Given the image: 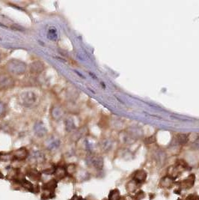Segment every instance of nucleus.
<instances>
[{
    "mask_svg": "<svg viewBox=\"0 0 199 200\" xmlns=\"http://www.w3.org/2000/svg\"><path fill=\"white\" fill-rule=\"evenodd\" d=\"M6 71L11 75H22L26 71V64L25 62L18 59H11L7 62Z\"/></svg>",
    "mask_w": 199,
    "mask_h": 200,
    "instance_id": "f257e3e1",
    "label": "nucleus"
},
{
    "mask_svg": "<svg viewBox=\"0 0 199 200\" xmlns=\"http://www.w3.org/2000/svg\"><path fill=\"white\" fill-rule=\"evenodd\" d=\"M15 80L7 71H0V91H7L14 88Z\"/></svg>",
    "mask_w": 199,
    "mask_h": 200,
    "instance_id": "f03ea898",
    "label": "nucleus"
},
{
    "mask_svg": "<svg viewBox=\"0 0 199 200\" xmlns=\"http://www.w3.org/2000/svg\"><path fill=\"white\" fill-rule=\"evenodd\" d=\"M37 96L33 92H24L19 96V101L20 104L24 107H30L35 103Z\"/></svg>",
    "mask_w": 199,
    "mask_h": 200,
    "instance_id": "7ed1b4c3",
    "label": "nucleus"
},
{
    "mask_svg": "<svg viewBox=\"0 0 199 200\" xmlns=\"http://www.w3.org/2000/svg\"><path fill=\"white\" fill-rule=\"evenodd\" d=\"M12 158L14 160L21 161L26 160V159H27L29 157V152L25 147H22L20 149H18L15 150L14 151H13L12 153Z\"/></svg>",
    "mask_w": 199,
    "mask_h": 200,
    "instance_id": "20e7f679",
    "label": "nucleus"
},
{
    "mask_svg": "<svg viewBox=\"0 0 199 200\" xmlns=\"http://www.w3.org/2000/svg\"><path fill=\"white\" fill-rule=\"evenodd\" d=\"M17 184L21 185L23 188L26 189L28 191L32 193H37L40 191V186L33 184L31 181L26 180V179H24L22 181H19Z\"/></svg>",
    "mask_w": 199,
    "mask_h": 200,
    "instance_id": "39448f33",
    "label": "nucleus"
},
{
    "mask_svg": "<svg viewBox=\"0 0 199 200\" xmlns=\"http://www.w3.org/2000/svg\"><path fill=\"white\" fill-rule=\"evenodd\" d=\"M61 141L59 138L55 137V136H51L49 139L46 140L45 146L46 149L49 151H54L56 150L60 147Z\"/></svg>",
    "mask_w": 199,
    "mask_h": 200,
    "instance_id": "423d86ee",
    "label": "nucleus"
},
{
    "mask_svg": "<svg viewBox=\"0 0 199 200\" xmlns=\"http://www.w3.org/2000/svg\"><path fill=\"white\" fill-rule=\"evenodd\" d=\"M50 114H51L52 118L55 121H59L61 118L64 117V110L60 106H53V108L51 109L50 111Z\"/></svg>",
    "mask_w": 199,
    "mask_h": 200,
    "instance_id": "0eeeda50",
    "label": "nucleus"
},
{
    "mask_svg": "<svg viewBox=\"0 0 199 200\" xmlns=\"http://www.w3.org/2000/svg\"><path fill=\"white\" fill-rule=\"evenodd\" d=\"M44 68H45V67H44V63L40 62V61H36V62H32L30 64L29 70H30L31 74L35 75H38L44 71Z\"/></svg>",
    "mask_w": 199,
    "mask_h": 200,
    "instance_id": "6e6552de",
    "label": "nucleus"
},
{
    "mask_svg": "<svg viewBox=\"0 0 199 200\" xmlns=\"http://www.w3.org/2000/svg\"><path fill=\"white\" fill-rule=\"evenodd\" d=\"M30 160L34 164H42L45 161V155L40 151H34L31 155H29Z\"/></svg>",
    "mask_w": 199,
    "mask_h": 200,
    "instance_id": "1a4fd4ad",
    "label": "nucleus"
},
{
    "mask_svg": "<svg viewBox=\"0 0 199 200\" xmlns=\"http://www.w3.org/2000/svg\"><path fill=\"white\" fill-rule=\"evenodd\" d=\"M58 187V180L55 179H50V181H46V182L43 183L41 189L43 190H46V191L50 192H55V190Z\"/></svg>",
    "mask_w": 199,
    "mask_h": 200,
    "instance_id": "9d476101",
    "label": "nucleus"
},
{
    "mask_svg": "<svg viewBox=\"0 0 199 200\" xmlns=\"http://www.w3.org/2000/svg\"><path fill=\"white\" fill-rule=\"evenodd\" d=\"M34 131L35 134L39 137H43V136H46V133H47V129L46 128L45 125L41 121H38L35 123Z\"/></svg>",
    "mask_w": 199,
    "mask_h": 200,
    "instance_id": "9b49d317",
    "label": "nucleus"
},
{
    "mask_svg": "<svg viewBox=\"0 0 199 200\" xmlns=\"http://www.w3.org/2000/svg\"><path fill=\"white\" fill-rule=\"evenodd\" d=\"M53 175H55V179H56V180H61V179H64V178L68 175L65 166H55Z\"/></svg>",
    "mask_w": 199,
    "mask_h": 200,
    "instance_id": "f8f14e48",
    "label": "nucleus"
},
{
    "mask_svg": "<svg viewBox=\"0 0 199 200\" xmlns=\"http://www.w3.org/2000/svg\"><path fill=\"white\" fill-rule=\"evenodd\" d=\"M147 178V173L144 170H137L135 171L134 174H133V179L135 182H136L137 184H140V183H143L146 180Z\"/></svg>",
    "mask_w": 199,
    "mask_h": 200,
    "instance_id": "ddd939ff",
    "label": "nucleus"
},
{
    "mask_svg": "<svg viewBox=\"0 0 199 200\" xmlns=\"http://www.w3.org/2000/svg\"><path fill=\"white\" fill-rule=\"evenodd\" d=\"M42 173L36 169H29L26 172V175L32 181H40L41 179Z\"/></svg>",
    "mask_w": 199,
    "mask_h": 200,
    "instance_id": "4468645a",
    "label": "nucleus"
},
{
    "mask_svg": "<svg viewBox=\"0 0 199 200\" xmlns=\"http://www.w3.org/2000/svg\"><path fill=\"white\" fill-rule=\"evenodd\" d=\"M65 129L68 132H71L75 128V124L73 122V119L71 117H68L66 118L64 121Z\"/></svg>",
    "mask_w": 199,
    "mask_h": 200,
    "instance_id": "2eb2a0df",
    "label": "nucleus"
},
{
    "mask_svg": "<svg viewBox=\"0 0 199 200\" xmlns=\"http://www.w3.org/2000/svg\"><path fill=\"white\" fill-rule=\"evenodd\" d=\"M161 186L165 188H170L173 184V179L171 176H165L161 180Z\"/></svg>",
    "mask_w": 199,
    "mask_h": 200,
    "instance_id": "dca6fc26",
    "label": "nucleus"
},
{
    "mask_svg": "<svg viewBox=\"0 0 199 200\" xmlns=\"http://www.w3.org/2000/svg\"><path fill=\"white\" fill-rule=\"evenodd\" d=\"M65 168H66V172L68 175H70V176L73 175L77 171V165L74 164H68L67 166H65Z\"/></svg>",
    "mask_w": 199,
    "mask_h": 200,
    "instance_id": "f3484780",
    "label": "nucleus"
},
{
    "mask_svg": "<svg viewBox=\"0 0 199 200\" xmlns=\"http://www.w3.org/2000/svg\"><path fill=\"white\" fill-rule=\"evenodd\" d=\"M194 181H195V176L194 175H191L189 178H187L186 180L183 181V184L184 188L186 189L190 188L193 184H194Z\"/></svg>",
    "mask_w": 199,
    "mask_h": 200,
    "instance_id": "a211bd4d",
    "label": "nucleus"
},
{
    "mask_svg": "<svg viewBox=\"0 0 199 200\" xmlns=\"http://www.w3.org/2000/svg\"><path fill=\"white\" fill-rule=\"evenodd\" d=\"M120 199V193H119L118 189L111 190L109 194V198L108 200H119Z\"/></svg>",
    "mask_w": 199,
    "mask_h": 200,
    "instance_id": "6ab92c4d",
    "label": "nucleus"
},
{
    "mask_svg": "<svg viewBox=\"0 0 199 200\" xmlns=\"http://www.w3.org/2000/svg\"><path fill=\"white\" fill-rule=\"evenodd\" d=\"M54 197H55V192H50L46 191V190H43L41 196H40L42 200L53 199Z\"/></svg>",
    "mask_w": 199,
    "mask_h": 200,
    "instance_id": "aec40b11",
    "label": "nucleus"
},
{
    "mask_svg": "<svg viewBox=\"0 0 199 200\" xmlns=\"http://www.w3.org/2000/svg\"><path fill=\"white\" fill-rule=\"evenodd\" d=\"M137 183L135 182L134 181H131L128 183V184L126 185V189L129 190L130 192H133L135 191V190L137 188Z\"/></svg>",
    "mask_w": 199,
    "mask_h": 200,
    "instance_id": "412c9836",
    "label": "nucleus"
},
{
    "mask_svg": "<svg viewBox=\"0 0 199 200\" xmlns=\"http://www.w3.org/2000/svg\"><path fill=\"white\" fill-rule=\"evenodd\" d=\"M6 112V105L0 101V117L3 116Z\"/></svg>",
    "mask_w": 199,
    "mask_h": 200,
    "instance_id": "4be33fe9",
    "label": "nucleus"
},
{
    "mask_svg": "<svg viewBox=\"0 0 199 200\" xmlns=\"http://www.w3.org/2000/svg\"><path fill=\"white\" fill-rule=\"evenodd\" d=\"M70 200H84V199H83L81 196H78L77 194H74V195L72 196L71 199H70Z\"/></svg>",
    "mask_w": 199,
    "mask_h": 200,
    "instance_id": "5701e85b",
    "label": "nucleus"
},
{
    "mask_svg": "<svg viewBox=\"0 0 199 200\" xmlns=\"http://www.w3.org/2000/svg\"><path fill=\"white\" fill-rule=\"evenodd\" d=\"M4 178H5L4 175H3V174L1 172H0V179H4Z\"/></svg>",
    "mask_w": 199,
    "mask_h": 200,
    "instance_id": "b1692460",
    "label": "nucleus"
},
{
    "mask_svg": "<svg viewBox=\"0 0 199 200\" xmlns=\"http://www.w3.org/2000/svg\"><path fill=\"white\" fill-rule=\"evenodd\" d=\"M0 59H1V54H0Z\"/></svg>",
    "mask_w": 199,
    "mask_h": 200,
    "instance_id": "393cba45",
    "label": "nucleus"
},
{
    "mask_svg": "<svg viewBox=\"0 0 199 200\" xmlns=\"http://www.w3.org/2000/svg\"><path fill=\"white\" fill-rule=\"evenodd\" d=\"M0 157H1V154H0Z\"/></svg>",
    "mask_w": 199,
    "mask_h": 200,
    "instance_id": "a878e982",
    "label": "nucleus"
},
{
    "mask_svg": "<svg viewBox=\"0 0 199 200\" xmlns=\"http://www.w3.org/2000/svg\"><path fill=\"white\" fill-rule=\"evenodd\" d=\"M104 200H108V199H104Z\"/></svg>",
    "mask_w": 199,
    "mask_h": 200,
    "instance_id": "bb28decb",
    "label": "nucleus"
}]
</instances>
